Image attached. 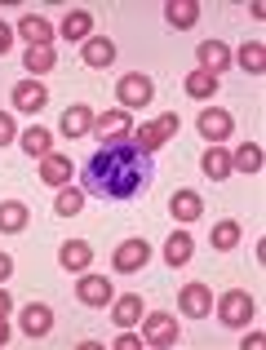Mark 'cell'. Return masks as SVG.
I'll return each instance as SVG.
<instances>
[{
  "mask_svg": "<svg viewBox=\"0 0 266 350\" xmlns=\"http://www.w3.org/2000/svg\"><path fill=\"white\" fill-rule=\"evenodd\" d=\"M111 319L120 328H133L142 319V297L137 293H124V297H111Z\"/></svg>",
  "mask_w": 266,
  "mask_h": 350,
  "instance_id": "obj_22",
  "label": "cell"
},
{
  "mask_svg": "<svg viewBox=\"0 0 266 350\" xmlns=\"http://www.w3.org/2000/svg\"><path fill=\"white\" fill-rule=\"evenodd\" d=\"M14 40H18V31H14V27H5V23H0V58H5V53L14 49Z\"/></svg>",
  "mask_w": 266,
  "mask_h": 350,
  "instance_id": "obj_35",
  "label": "cell"
},
{
  "mask_svg": "<svg viewBox=\"0 0 266 350\" xmlns=\"http://www.w3.org/2000/svg\"><path fill=\"white\" fill-rule=\"evenodd\" d=\"M178 310L187 319H204V315H213V288L209 284H182V293H178Z\"/></svg>",
  "mask_w": 266,
  "mask_h": 350,
  "instance_id": "obj_7",
  "label": "cell"
},
{
  "mask_svg": "<svg viewBox=\"0 0 266 350\" xmlns=\"http://www.w3.org/2000/svg\"><path fill=\"white\" fill-rule=\"evenodd\" d=\"M169 213L178 217V222H196V217L204 213V200H200V191H173Z\"/></svg>",
  "mask_w": 266,
  "mask_h": 350,
  "instance_id": "obj_19",
  "label": "cell"
},
{
  "mask_svg": "<svg viewBox=\"0 0 266 350\" xmlns=\"http://www.w3.org/2000/svg\"><path fill=\"white\" fill-rule=\"evenodd\" d=\"M196 58H200V71H209V76H217V71H231V49H226L222 40H200Z\"/></svg>",
  "mask_w": 266,
  "mask_h": 350,
  "instance_id": "obj_12",
  "label": "cell"
},
{
  "mask_svg": "<svg viewBox=\"0 0 266 350\" xmlns=\"http://www.w3.org/2000/svg\"><path fill=\"white\" fill-rule=\"evenodd\" d=\"M18 137V124H14V116L9 111H0V146H9Z\"/></svg>",
  "mask_w": 266,
  "mask_h": 350,
  "instance_id": "obj_33",
  "label": "cell"
},
{
  "mask_svg": "<svg viewBox=\"0 0 266 350\" xmlns=\"http://www.w3.org/2000/svg\"><path fill=\"white\" fill-rule=\"evenodd\" d=\"M191 253H196L191 235H187V231H173V235H169V244H164V262H169V266H187V262H191Z\"/></svg>",
  "mask_w": 266,
  "mask_h": 350,
  "instance_id": "obj_28",
  "label": "cell"
},
{
  "mask_svg": "<svg viewBox=\"0 0 266 350\" xmlns=\"http://www.w3.org/2000/svg\"><path fill=\"white\" fill-rule=\"evenodd\" d=\"M253 315H258V306H253V297L244 288H231L217 297V319H222L226 328H249Z\"/></svg>",
  "mask_w": 266,
  "mask_h": 350,
  "instance_id": "obj_3",
  "label": "cell"
},
{
  "mask_svg": "<svg viewBox=\"0 0 266 350\" xmlns=\"http://www.w3.org/2000/svg\"><path fill=\"white\" fill-rule=\"evenodd\" d=\"M94 133L103 137L107 146H111V142H129V137H133V111H124V107H111V111L94 116Z\"/></svg>",
  "mask_w": 266,
  "mask_h": 350,
  "instance_id": "obj_4",
  "label": "cell"
},
{
  "mask_svg": "<svg viewBox=\"0 0 266 350\" xmlns=\"http://www.w3.org/2000/svg\"><path fill=\"white\" fill-rule=\"evenodd\" d=\"M151 182H155V155L137 151L133 142L98 146L85 160V169H80V191L98 200H116V204L142 196Z\"/></svg>",
  "mask_w": 266,
  "mask_h": 350,
  "instance_id": "obj_1",
  "label": "cell"
},
{
  "mask_svg": "<svg viewBox=\"0 0 266 350\" xmlns=\"http://www.w3.org/2000/svg\"><path fill=\"white\" fill-rule=\"evenodd\" d=\"M137 324H142V342H146V346H155V350L178 346V337H182L178 319H173L169 310H151V315H142Z\"/></svg>",
  "mask_w": 266,
  "mask_h": 350,
  "instance_id": "obj_2",
  "label": "cell"
},
{
  "mask_svg": "<svg viewBox=\"0 0 266 350\" xmlns=\"http://www.w3.org/2000/svg\"><path fill=\"white\" fill-rule=\"evenodd\" d=\"M116 98H120L124 111H133V107H151V98H155L151 76H142V71H129V76H120V85H116Z\"/></svg>",
  "mask_w": 266,
  "mask_h": 350,
  "instance_id": "obj_6",
  "label": "cell"
},
{
  "mask_svg": "<svg viewBox=\"0 0 266 350\" xmlns=\"http://www.w3.org/2000/svg\"><path fill=\"white\" fill-rule=\"evenodd\" d=\"M164 23L187 31V27L200 23V5H196V0H169V5H164Z\"/></svg>",
  "mask_w": 266,
  "mask_h": 350,
  "instance_id": "obj_23",
  "label": "cell"
},
{
  "mask_svg": "<svg viewBox=\"0 0 266 350\" xmlns=\"http://www.w3.org/2000/svg\"><path fill=\"white\" fill-rule=\"evenodd\" d=\"M18 142H23V151L31 155V160H44V155L53 151V133H49V129H40V124H36V129H27V133L18 137Z\"/></svg>",
  "mask_w": 266,
  "mask_h": 350,
  "instance_id": "obj_25",
  "label": "cell"
},
{
  "mask_svg": "<svg viewBox=\"0 0 266 350\" xmlns=\"http://www.w3.org/2000/svg\"><path fill=\"white\" fill-rule=\"evenodd\" d=\"M111 346H116V350H137V346H142V337H137V333H120Z\"/></svg>",
  "mask_w": 266,
  "mask_h": 350,
  "instance_id": "obj_36",
  "label": "cell"
},
{
  "mask_svg": "<svg viewBox=\"0 0 266 350\" xmlns=\"http://www.w3.org/2000/svg\"><path fill=\"white\" fill-rule=\"evenodd\" d=\"M0 346H9V319H0Z\"/></svg>",
  "mask_w": 266,
  "mask_h": 350,
  "instance_id": "obj_40",
  "label": "cell"
},
{
  "mask_svg": "<svg viewBox=\"0 0 266 350\" xmlns=\"http://www.w3.org/2000/svg\"><path fill=\"white\" fill-rule=\"evenodd\" d=\"M53 62H58V53H53V44H31V49L23 53V67L31 71V80L40 76V71H53Z\"/></svg>",
  "mask_w": 266,
  "mask_h": 350,
  "instance_id": "obj_26",
  "label": "cell"
},
{
  "mask_svg": "<svg viewBox=\"0 0 266 350\" xmlns=\"http://www.w3.org/2000/svg\"><path fill=\"white\" fill-rule=\"evenodd\" d=\"M249 346H253V350L266 346V337H262V333H249V337H244V350H249Z\"/></svg>",
  "mask_w": 266,
  "mask_h": 350,
  "instance_id": "obj_39",
  "label": "cell"
},
{
  "mask_svg": "<svg viewBox=\"0 0 266 350\" xmlns=\"http://www.w3.org/2000/svg\"><path fill=\"white\" fill-rule=\"evenodd\" d=\"M80 208H85V191H80V187H58L53 213H58V217H76Z\"/></svg>",
  "mask_w": 266,
  "mask_h": 350,
  "instance_id": "obj_29",
  "label": "cell"
},
{
  "mask_svg": "<svg viewBox=\"0 0 266 350\" xmlns=\"http://www.w3.org/2000/svg\"><path fill=\"white\" fill-rule=\"evenodd\" d=\"M9 315H14V297L0 288V319H9Z\"/></svg>",
  "mask_w": 266,
  "mask_h": 350,
  "instance_id": "obj_38",
  "label": "cell"
},
{
  "mask_svg": "<svg viewBox=\"0 0 266 350\" xmlns=\"http://www.w3.org/2000/svg\"><path fill=\"white\" fill-rule=\"evenodd\" d=\"M9 98H14V111L36 116V111H44V103H49V89H44L40 80H18Z\"/></svg>",
  "mask_w": 266,
  "mask_h": 350,
  "instance_id": "obj_10",
  "label": "cell"
},
{
  "mask_svg": "<svg viewBox=\"0 0 266 350\" xmlns=\"http://www.w3.org/2000/svg\"><path fill=\"white\" fill-rule=\"evenodd\" d=\"M151 262V244L146 239H124V244H116V253H111V271L116 275H137L142 266Z\"/></svg>",
  "mask_w": 266,
  "mask_h": 350,
  "instance_id": "obj_5",
  "label": "cell"
},
{
  "mask_svg": "<svg viewBox=\"0 0 266 350\" xmlns=\"http://www.w3.org/2000/svg\"><path fill=\"white\" fill-rule=\"evenodd\" d=\"M31 222V208L23 200H0V235H18Z\"/></svg>",
  "mask_w": 266,
  "mask_h": 350,
  "instance_id": "obj_14",
  "label": "cell"
},
{
  "mask_svg": "<svg viewBox=\"0 0 266 350\" xmlns=\"http://www.w3.org/2000/svg\"><path fill=\"white\" fill-rule=\"evenodd\" d=\"M9 275H14V257H9V253H5V248H0V284H5V280H9Z\"/></svg>",
  "mask_w": 266,
  "mask_h": 350,
  "instance_id": "obj_37",
  "label": "cell"
},
{
  "mask_svg": "<svg viewBox=\"0 0 266 350\" xmlns=\"http://www.w3.org/2000/svg\"><path fill=\"white\" fill-rule=\"evenodd\" d=\"M155 124H160V133H164V137H173V133L182 129V120H178V111H164L160 120H155Z\"/></svg>",
  "mask_w": 266,
  "mask_h": 350,
  "instance_id": "obj_34",
  "label": "cell"
},
{
  "mask_svg": "<svg viewBox=\"0 0 266 350\" xmlns=\"http://www.w3.org/2000/svg\"><path fill=\"white\" fill-rule=\"evenodd\" d=\"M71 173H76V169H71V160H67V155H44V160H40V182H44V187H71Z\"/></svg>",
  "mask_w": 266,
  "mask_h": 350,
  "instance_id": "obj_16",
  "label": "cell"
},
{
  "mask_svg": "<svg viewBox=\"0 0 266 350\" xmlns=\"http://www.w3.org/2000/svg\"><path fill=\"white\" fill-rule=\"evenodd\" d=\"M196 129H200V137H204V142L222 146L226 137H231L235 120H231V111H222V107H204V111H200V120H196Z\"/></svg>",
  "mask_w": 266,
  "mask_h": 350,
  "instance_id": "obj_8",
  "label": "cell"
},
{
  "mask_svg": "<svg viewBox=\"0 0 266 350\" xmlns=\"http://www.w3.org/2000/svg\"><path fill=\"white\" fill-rule=\"evenodd\" d=\"M18 36L27 40V49H31V44H49L53 40V23H49V18H40V14H23Z\"/></svg>",
  "mask_w": 266,
  "mask_h": 350,
  "instance_id": "obj_18",
  "label": "cell"
},
{
  "mask_svg": "<svg viewBox=\"0 0 266 350\" xmlns=\"http://www.w3.org/2000/svg\"><path fill=\"white\" fill-rule=\"evenodd\" d=\"M209 244H213L217 253L235 248V244H240V222H235V217H222V222H213V231H209Z\"/></svg>",
  "mask_w": 266,
  "mask_h": 350,
  "instance_id": "obj_27",
  "label": "cell"
},
{
  "mask_svg": "<svg viewBox=\"0 0 266 350\" xmlns=\"http://www.w3.org/2000/svg\"><path fill=\"white\" fill-rule=\"evenodd\" d=\"M80 53H85V67H111L116 62V40L111 36H89Z\"/></svg>",
  "mask_w": 266,
  "mask_h": 350,
  "instance_id": "obj_17",
  "label": "cell"
},
{
  "mask_svg": "<svg viewBox=\"0 0 266 350\" xmlns=\"http://www.w3.org/2000/svg\"><path fill=\"white\" fill-rule=\"evenodd\" d=\"M231 169L258 173V169H262V146H258V142H240V146H235V155H231Z\"/></svg>",
  "mask_w": 266,
  "mask_h": 350,
  "instance_id": "obj_30",
  "label": "cell"
},
{
  "mask_svg": "<svg viewBox=\"0 0 266 350\" xmlns=\"http://www.w3.org/2000/svg\"><path fill=\"white\" fill-rule=\"evenodd\" d=\"M200 169H204V178H213V182L231 178V151H226V146H209V151L200 155Z\"/></svg>",
  "mask_w": 266,
  "mask_h": 350,
  "instance_id": "obj_20",
  "label": "cell"
},
{
  "mask_svg": "<svg viewBox=\"0 0 266 350\" xmlns=\"http://www.w3.org/2000/svg\"><path fill=\"white\" fill-rule=\"evenodd\" d=\"M235 58H240V67L249 71V76H262V71H266V44L262 40H249Z\"/></svg>",
  "mask_w": 266,
  "mask_h": 350,
  "instance_id": "obj_31",
  "label": "cell"
},
{
  "mask_svg": "<svg viewBox=\"0 0 266 350\" xmlns=\"http://www.w3.org/2000/svg\"><path fill=\"white\" fill-rule=\"evenodd\" d=\"M62 36L85 44L89 36H94V14H89V9H67V18H62Z\"/></svg>",
  "mask_w": 266,
  "mask_h": 350,
  "instance_id": "obj_21",
  "label": "cell"
},
{
  "mask_svg": "<svg viewBox=\"0 0 266 350\" xmlns=\"http://www.w3.org/2000/svg\"><path fill=\"white\" fill-rule=\"evenodd\" d=\"M76 297L85 301V306H111L116 288H111V280H107V275H89V271H80V284H76Z\"/></svg>",
  "mask_w": 266,
  "mask_h": 350,
  "instance_id": "obj_9",
  "label": "cell"
},
{
  "mask_svg": "<svg viewBox=\"0 0 266 350\" xmlns=\"http://www.w3.org/2000/svg\"><path fill=\"white\" fill-rule=\"evenodd\" d=\"M58 266H62V271H71V275L89 271V266H94V248H89L85 239H67V244L58 248Z\"/></svg>",
  "mask_w": 266,
  "mask_h": 350,
  "instance_id": "obj_11",
  "label": "cell"
},
{
  "mask_svg": "<svg viewBox=\"0 0 266 350\" xmlns=\"http://www.w3.org/2000/svg\"><path fill=\"white\" fill-rule=\"evenodd\" d=\"M58 129L76 142V137H85V133H94V107H85V103H76V107H67L58 120Z\"/></svg>",
  "mask_w": 266,
  "mask_h": 350,
  "instance_id": "obj_13",
  "label": "cell"
},
{
  "mask_svg": "<svg viewBox=\"0 0 266 350\" xmlns=\"http://www.w3.org/2000/svg\"><path fill=\"white\" fill-rule=\"evenodd\" d=\"M49 328H53V306H44V301L23 306V333L27 337H49Z\"/></svg>",
  "mask_w": 266,
  "mask_h": 350,
  "instance_id": "obj_15",
  "label": "cell"
},
{
  "mask_svg": "<svg viewBox=\"0 0 266 350\" xmlns=\"http://www.w3.org/2000/svg\"><path fill=\"white\" fill-rule=\"evenodd\" d=\"M217 85H222V80H217V76H209V71H187V80H182L187 98H196V103H209V98L217 94Z\"/></svg>",
  "mask_w": 266,
  "mask_h": 350,
  "instance_id": "obj_24",
  "label": "cell"
},
{
  "mask_svg": "<svg viewBox=\"0 0 266 350\" xmlns=\"http://www.w3.org/2000/svg\"><path fill=\"white\" fill-rule=\"evenodd\" d=\"M164 142H169V137L160 133V124H142V129H133V146H137V151H146V155H155Z\"/></svg>",
  "mask_w": 266,
  "mask_h": 350,
  "instance_id": "obj_32",
  "label": "cell"
}]
</instances>
